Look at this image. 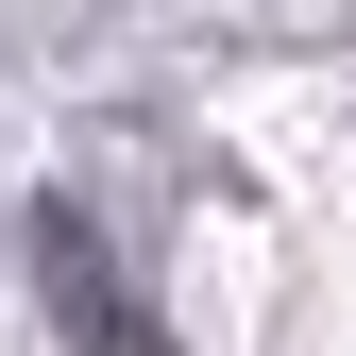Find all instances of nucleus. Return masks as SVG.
<instances>
[{"label":"nucleus","mask_w":356,"mask_h":356,"mask_svg":"<svg viewBox=\"0 0 356 356\" xmlns=\"http://www.w3.org/2000/svg\"><path fill=\"white\" fill-rule=\"evenodd\" d=\"M34 289H51V339H68V356H170L153 305H136V272H119L68 204H34Z\"/></svg>","instance_id":"f257e3e1"}]
</instances>
